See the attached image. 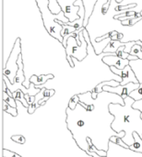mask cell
<instances>
[{"label": "cell", "instance_id": "cell-1", "mask_svg": "<svg viewBox=\"0 0 142 157\" xmlns=\"http://www.w3.org/2000/svg\"><path fill=\"white\" fill-rule=\"evenodd\" d=\"M125 100V105L122 106L118 103H111L108 105L109 113L115 117V120L111 123V128L116 132H126V136L121 138L127 144L128 138H133V132H137L142 139V120L140 118L141 111L133 108V104L136 102L132 98L128 97Z\"/></svg>", "mask_w": 142, "mask_h": 157}, {"label": "cell", "instance_id": "cell-2", "mask_svg": "<svg viewBox=\"0 0 142 157\" xmlns=\"http://www.w3.org/2000/svg\"><path fill=\"white\" fill-rule=\"evenodd\" d=\"M35 2L41 12L43 23L46 31L49 33L50 36L62 43L64 40V38L61 34L63 30V26L61 25L59 20L67 24L69 22L68 18L65 17L63 11H61L59 14H53L49 9L48 0H35Z\"/></svg>", "mask_w": 142, "mask_h": 157}, {"label": "cell", "instance_id": "cell-3", "mask_svg": "<svg viewBox=\"0 0 142 157\" xmlns=\"http://www.w3.org/2000/svg\"><path fill=\"white\" fill-rule=\"evenodd\" d=\"M86 28L83 27L77 31L70 34L67 40L66 49V57L70 67L74 68L75 63L72 60V57L78 61H82L88 56V42L85 40L83 30Z\"/></svg>", "mask_w": 142, "mask_h": 157}, {"label": "cell", "instance_id": "cell-4", "mask_svg": "<svg viewBox=\"0 0 142 157\" xmlns=\"http://www.w3.org/2000/svg\"><path fill=\"white\" fill-rule=\"evenodd\" d=\"M20 54H22L21 53V40L20 38H17L13 45V48L10 52V54L7 58V62L6 63L4 69H3V75H6L9 79L11 84H14V80L18 70V60Z\"/></svg>", "mask_w": 142, "mask_h": 157}, {"label": "cell", "instance_id": "cell-5", "mask_svg": "<svg viewBox=\"0 0 142 157\" xmlns=\"http://www.w3.org/2000/svg\"><path fill=\"white\" fill-rule=\"evenodd\" d=\"M57 3L61 6L65 17L68 18V23H72L80 18L79 12L83 5L82 0H57Z\"/></svg>", "mask_w": 142, "mask_h": 157}, {"label": "cell", "instance_id": "cell-6", "mask_svg": "<svg viewBox=\"0 0 142 157\" xmlns=\"http://www.w3.org/2000/svg\"><path fill=\"white\" fill-rule=\"evenodd\" d=\"M110 70L113 74L117 75L118 76H120L122 78V81L120 83L121 86L127 85L128 83H135V84L140 83L139 81V79L137 78L133 69L131 68V66L129 64L127 65L124 69H118L115 66H111Z\"/></svg>", "mask_w": 142, "mask_h": 157}, {"label": "cell", "instance_id": "cell-7", "mask_svg": "<svg viewBox=\"0 0 142 157\" xmlns=\"http://www.w3.org/2000/svg\"><path fill=\"white\" fill-rule=\"evenodd\" d=\"M140 83H138V84L128 83V84L124 85V86L119 85L118 86H116V87H113L110 86H104L103 89V91H106L108 93L117 94L123 99H126L128 97H129V95L132 91H134L135 89H137L140 86Z\"/></svg>", "mask_w": 142, "mask_h": 157}, {"label": "cell", "instance_id": "cell-8", "mask_svg": "<svg viewBox=\"0 0 142 157\" xmlns=\"http://www.w3.org/2000/svg\"><path fill=\"white\" fill-rule=\"evenodd\" d=\"M102 61L103 63H105L109 67L115 66L118 69H124L131 62L128 59H122V58L118 57L116 53H110V54L104 55L103 57Z\"/></svg>", "mask_w": 142, "mask_h": 157}, {"label": "cell", "instance_id": "cell-9", "mask_svg": "<svg viewBox=\"0 0 142 157\" xmlns=\"http://www.w3.org/2000/svg\"><path fill=\"white\" fill-rule=\"evenodd\" d=\"M54 75L52 74H47V75H32L30 78V83L34 84L35 86H42L44 85L48 80L53 79Z\"/></svg>", "mask_w": 142, "mask_h": 157}, {"label": "cell", "instance_id": "cell-10", "mask_svg": "<svg viewBox=\"0 0 142 157\" xmlns=\"http://www.w3.org/2000/svg\"><path fill=\"white\" fill-rule=\"evenodd\" d=\"M142 19V16L140 13H138L135 16H129V17H119L118 20L121 21L123 26H127V27H131L133 25H135L137 22L140 21Z\"/></svg>", "mask_w": 142, "mask_h": 157}, {"label": "cell", "instance_id": "cell-11", "mask_svg": "<svg viewBox=\"0 0 142 157\" xmlns=\"http://www.w3.org/2000/svg\"><path fill=\"white\" fill-rule=\"evenodd\" d=\"M126 42L120 41V40H111L107 46H105V48L103 50V53H116V51L121 47V46H125Z\"/></svg>", "mask_w": 142, "mask_h": 157}, {"label": "cell", "instance_id": "cell-12", "mask_svg": "<svg viewBox=\"0 0 142 157\" xmlns=\"http://www.w3.org/2000/svg\"><path fill=\"white\" fill-rule=\"evenodd\" d=\"M133 138H134V144L131 146H129L128 150L142 154V139L140 138V134L137 132H133Z\"/></svg>", "mask_w": 142, "mask_h": 157}, {"label": "cell", "instance_id": "cell-13", "mask_svg": "<svg viewBox=\"0 0 142 157\" xmlns=\"http://www.w3.org/2000/svg\"><path fill=\"white\" fill-rule=\"evenodd\" d=\"M120 85V81H117V80H111V81H103V82H101L99 85H97L92 90L96 93H102L103 92V86H113V87H116V86H118Z\"/></svg>", "mask_w": 142, "mask_h": 157}, {"label": "cell", "instance_id": "cell-14", "mask_svg": "<svg viewBox=\"0 0 142 157\" xmlns=\"http://www.w3.org/2000/svg\"><path fill=\"white\" fill-rule=\"evenodd\" d=\"M13 98H14L16 100H18V101L23 105V107H25L26 109L29 108L30 105L28 104V102H27V100H26V98H25V94L22 92V90L18 89V90L15 91V92L13 93Z\"/></svg>", "mask_w": 142, "mask_h": 157}, {"label": "cell", "instance_id": "cell-15", "mask_svg": "<svg viewBox=\"0 0 142 157\" xmlns=\"http://www.w3.org/2000/svg\"><path fill=\"white\" fill-rule=\"evenodd\" d=\"M3 111L7 113V114H10L11 116L13 117H17L18 115V110H17V108H13L11 107L10 105H8L6 102L3 101Z\"/></svg>", "mask_w": 142, "mask_h": 157}, {"label": "cell", "instance_id": "cell-16", "mask_svg": "<svg viewBox=\"0 0 142 157\" xmlns=\"http://www.w3.org/2000/svg\"><path fill=\"white\" fill-rule=\"evenodd\" d=\"M48 1H49V9L53 14H59L62 11V8L58 5L57 0H48Z\"/></svg>", "mask_w": 142, "mask_h": 157}, {"label": "cell", "instance_id": "cell-17", "mask_svg": "<svg viewBox=\"0 0 142 157\" xmlns=\"http://www.w3.org/2000/svg\"><path fill=\"white\" fill-rule=\"evenodd\" d=\"M129 97H130V98H132L136 102H137V101L141 100L142 99V83H140V86H139L137 89H135L134 91H132V92L130 93Z\"/></svg>", "mask_w": 142, "mask_h": 157}, {"label": "cell", "instance_id": "cell-18", "mask_svg": "<svg viewBox=\"0 0 142 157\" xmlns=\"http://www.w3.org/2000/svg\"><path fill=\"white\" fill-rule=\"evenodd\" d=\"M3 101L6 102L8 105H10L13 108H17V100L13 97H10L6 92H3Z\"/></svg>", "mask_w": 142, "mask_h": 157}, {"label": "cell", "instance_id": "cell-19", "mask_svg": "<svg viewBox=\"0 0 142 157\" xmlns=\"http://www.w3.org/2000/svg\"><path fill=\"white\" fill-rule=\"evenodd\" d=\"M130 54L131 55H137L140 60H142V47L140 44H135L132 49H131V52H130Z\"/></svg>", "mask_w": 142, "mask_h": 157}, {"label": "cell", "instance_id": "cell-20", "mask_svg": "<svg viewBox=\"0 0 142 157\" xmlns=\"http://www.w3.org/2000/svg\"><path fill=\"white\" fill-rule=\"evenodd\" d=\"M80 102L79 100V95H74L70 99H69V102H68V105H67V108H69L70 109H75L76 107L78 106V104Z\"/></svg>", "mask_w": 142, "mask_h": 157}, {"label": "cell", "instance_id": "cell-21", "mask_svg": "<svg viewBox=\"0 0 142 157\" xmlns=\"http://www.w3.org/2000/svg\"><path fill=\"white\" fill-rule=\"evenodd\" d=\"M109 34V38L112 40H120L122 41V39H123V34L122 33H119L117 30H112L111 32H108Z\"/></svg>", "mask_w": 142, "mask_h": 157}, {"label": "cell", "instance_id": "cell-22", "mask_svg": "<svg viewBox=\"0 0 142 157\" xmlns=\"http://www.w3.org/2000/svg\"><path fill=\"white\" fill-rule=\"evenodd\" d=\"M125 46H126V45H125ZM125 46H121V47L116 51V54L118 57L122 58V59H128V56L130 55V53L125 52Z\"/></svg>", "mask_w": 142, "mask_h": 157}, {"label": "cell", "instance_id": "cell-23", "mask_svg": "<svg viewBox=\"0 0 142 157\" xmlns=\"http://www.w3.org/2000/svg\"><path fill=\"white\" fill-rule=\"evenodd\" d=\"M11 140L18 144H24L26 142V139L23 135H13L11 136Z\"/></svg>", "mask_w": 142, "mask_h": 157}, {"label": "cell", "instance_id": "cell-24", "mask_svg": "<svg viewBox=\"0 0 142 157\" xmlns=\"http://www.w3.org/2000/svg\"><path fill=\"white\" fill-rule=\"evenodd\" d=\"M3 157H22L20 156L19 155L12 152V151H9V150H6V149H3Z\"/></svg>", "mask_w": 142, "mask_h": 157}, {"label": "cell", "instance_id": "cell-25", "mask_svg": "<svg viewBox=\"0 0 142 157\" xmlns=\"http://www.w3.org/2000/svg\"><path fill=\"white\" fill-rule=\"evenodd\" d=\"M139 6L138 4H130V5H127V6H119L116 10H117V11L129 10V9H131L132 7H136V6Z\"/></svg>", "mask_w": 142, "mask_h": 157}, {"label": "cell", "instance_id": "cell-26", "mask_svg": "<svg viewBox=\"0 0 142 157\" xmlns=\"http://www.w3.org/2000/svg\"><path fill=\"white\" fill-rule=\"evenodd\" d=\"M118 144V145H120V146H122V147H124V148H126V149H129V146H128V144H126L122 141L121 138H117V144Z\"/></svg>", "mask_w": 142, "mask_h": 157}, {"label": "cell", "instance_id": "cell-27", "mask_svg": "<svg viewBox=\"0 0 142 157\" xmlns=\"http://www.w3.org/2000/svg\"><path fill=\"white\" fill-rule=\"evenodd\" d=\"M86 153H87V155H91V156H92V157H107V156H101V155H99L98 154H96L95 152L87 151Z\"/></svg>", "mask_w": 142, "mask_h": 157}, {"label": "cell", "instance_id": "cell-28", "mask_svg": "<svg viewBox=\"0 0 142 157\" xmlns=\"http://www.w3.org/2000/svg\"><path fill=\"white\" fill-rule=\"evenodd\" d=\"M139 59H140V58H139L137 55H131V54H130V55L128 56V60H129V61H136V60H139Z\"/></svg>", "mask_w": 142, "mask_h": 157}, {"label": "cell", "instance_id": "cell-29", "mask_svg": "<svg viewBox=\"0 0 142 157\" xmlns=\"http://www.w3.org/2000/svg\"><path fill=\"white\" fill-rule=\"evenodd\" d=\"M116 1V3H117V4H120L122 1H124V0H115Z\"/></svg>", "mask_w": 142, "mask_h": 157}, {"label": "cell", "instance_id": "cell-30", "mask_svg": "<svg viewBox=\"0 0 142 157\" xmlns=\"http://www.w3.org/2000/svg\"><path fill=\"white\" fill-rule=\"evenodd\" d=\"M140 118H141V120H142V113H141V115H140Z\"/></svg>", "mask_w": 142, "mask_h": 157}]
</instances>
